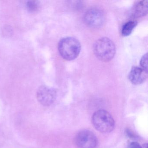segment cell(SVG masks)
<instances>
[{
    "mask_svg": "<svg viewBox=\"0 0 148 148\" xmlns=\"http://www.w3.org/2000/svg\"><path fill=\"white\" fill-rule=\"evenodd\" d=\"M81 44L77 39L65 37L60 40L58 49L60 56L65 60H73L77 58L81 51Z\"/></svg>",
    "mask_w": 148,
    "mask_h": 148,
    "instance_id": "1",
    "label": "cell"
},
{
    "mask_svg": "<svg viewBox=\"0 0 148 148\" xmlns=\"http://www.w3.org/2000/svg\"><path fill=\"white\" fill-rule=\"evenodd\" d=\"M116 47L113 41L106 37L100 38L94 43L93 51L97 58L103 62L110 61L116 53Z\"/></svg>",
    "mask_w": 148,
    "mask_h": 148,
    "instance_id": "2",
    "label": "cell"
},
{
    "mask_svg": "<svg viewBox=\"0 0 148 148\" xmlns=\"http://www.w3.org/2000/svg\"><path fill=\"white\" fill-rule=\"evenodd\" d=\"M92 123L94 128L102 133H109L114 130L115 121L107 111L99 110L92 117Z\"/></svg>",
    "mask_w": 148,
    "mask_h": 148,
    "instance_id": "3",
    "label": "cell"
},
{
    "mask_svg": "<svg viewBox=\"0 0 148 148\" xmlns=\"http://www.w3.org/2000/svg\"><path fill=\"white\" fill-rule=\"evenodd\" d=\"M76 145L78 148H96L98 140L96 135L90 130L81 131L75 138Z\"/></svg>",
    "mask_w": 148,
    "mask_h": 148,
    "instance_id": "4",
    "label": "cell"
},
{
    "mask_svg": "<svg viewBox=\"0 0 148 148\" xmlns=\"http://www.w3.org/2000/svg\"><path fill=\"white\" fill-rule=\"evenodd\" d=\"M104 21V15L103 12L98 9H89L84 15V21L88 26L97 27L102 25Z\"/></svg>",
    "mask_w": 148,
    "mask_h": 148,
    "instance_id": "5",
    "label": "cell"
},
{
    "mask_svg": "<svg viewBox=\"0 0 148 148\" xmlns=\"http://www.w3.org/2000/svg\"><path fill=\"white\" fill-rule=\"evenodd\" d=\"M56 96L57 93L55 90L45 86L39 87L37 92L38 100L45 106L51 105L55 101Z\"/></svg>",
    "mask_w": 148,
    "mask_h": 148,
    "instance_id": "6",
    "label": "cell"
},
{
    "mask_svg": "<svg viewBox=\"0 0 148 148\" xmlns=\"http://www.w3.org/2000/svg\"><path fill=\"white\" fill-rule=\"evenodd\" d=\"M148 77V71L139 66H133L128 75L131 83L134 85H139L145 82Z\"/></svg>",
    "mask_w": 148,
    "mask_h": 148,
    "instance_id": "7",
    "label": "cell"
},
{
    "mask_svg": "<svg viewBox=\"0 0 148 148\" xmlns=\"http://www.w3.org/2000/svg\"><path fill=\"white\" fill-rule=\"evenodd\" d=\"M148 3L147 0L140 1L135 7V14L138 17L145 16L148 14Z\"/></svg>",
    "mask_w": 148,
    "mask_h": 148,
    "instance_id": "8",
    "label": "cell"
},
{
    "mask_svg": "<svg viewBox=\"0 0 148 148\" xmlns=\"http://www.w3.org/2000/svg\"><path fill=\"white\" fill-rule=\"evenodd\" d=\"M137 25V22L135 21H128L124 24L122 27V34L123 36H128L132 33Z\"/></svg>",
    "mask_w": 148,
    "mask_h": 148,
    "instance_id": "9",
    "label": "cell"
},
{
    "mask_svg": "<svg viewBox=\"0 0 148 148\" xmlns=\"http://www.w3.org/2000/svg\"><path fill=\"white\" fill-rule=\"evenodd\" d=\"M26 8L30 12H36L39 9L40 4L38 1H29L27 2Z\"/></svg>",
    "mask_w": 148,
    "mask_h": 148,
    "instance_id": "10",
    "label": "cell"
},
{
    "mask_svg": "<svg viewBox=\"0 0 148 148\" xmlns=\"http://www.w3.org/2000/svg\"><path fill=\"white\" fill-rule=\"evenodd\" d=\"M140 65L141 68L148 71V53H145L141 58Z\"/></svg>",
    "mask_w": 148,
    "mask_h": 148,
    "instance_id": "11",
    "label": "cell"
},
{
    "mask_svg": "<svg viewBox=\"0 0 148 148\" xmlns=\"http://www.w3.org/2000/svg\"><path fill=\"white\" fill-rule=\"evenodd\" d=\"M130 148H143L140 144L136 142H132L130 145Z\"/></svg>",
    "mask_w": 148,
    "mask_h": 148,
    "instance_id": "12",
    "label": "cell"
}]
</instances>
